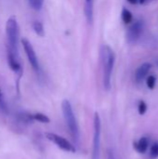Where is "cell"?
I'll return each instance as SVG.
<instances>
[{
    "mask_svg": "<svg viewBox=\"0 0 158 159\" xmlns=\"http://www.w3.org/2000/svg\"><path fill=\"white\" fill-rule=\"evenodd\" d=\"M115 56L113 49L109 46H102L101 48V61L103 71V85L106 90H109L111 89V81L115 65Z\"/></svg>",
    "mask_w": 158,
    "mask_h": 159,
    "instance_id": "7a4b0ae2",
    "label": "cell"
},
{
    "mask_svg": "<svg viewBox=\"0 0 158 159\" xmlns=\"http://www.w3.org/2000/svg\"><path fill=\"white\" fill-rule=\"evenodd\" d=\"M45 136L48 141H50L51 143L56 144L60 149H61L65 152H68V153H75L76 148H75L74 144L71 143L65 138H63L56 133H52V132H47L45 134Z\"/></svg>",
    "mask_w": 158,
    "mask_h": 159,
    "instance_id": "5b68a950",
    "label": "cell"
},
{
    "mask_svg": "<svg viewBox=\"0 0 158 159\" xmlns=\"http://www.w3.org/2000/svg\"><path fill=\"white\" fill-rule=\"evenodd\" d=\"M144 24L142 20L135 21L128 30L127 33V40L129 44H135L141 38L143 33Z\"/></svg>",
    "mask_w": 158,
    "mask_h": 159,
    "instance_id": "52a82bcc",
    "label": "cell"
},
{
    "mask_svg": "<svg viewBox=\"0 0 158 159\" xmlns=\"http://www.w3.org/2000/svg\"><path fill=\"white\" fill-rule=\"evenodd\" d=\"M101 132L102 124L101 118L98 113L94 116V134H93V148H92V159H99L100 146H101Z\"/></svg>",
    "mask_w": 158,
    "mask_h": 159,
    "instance_id": "8992f818",
    "label": "cell"
},
{
    "mask_svg": "<svg viewBox=\"0 0 158 159\" xmlns=\"http://www.w3.org/2000/svg\"><path fill=\"white\" fill-rule=\"evenodd\" d=\"M30 117L32 120H35L41 123H49L50 119L48 118L47 116L42 114V113H35V114H30Z\"/></svg>",
    "mask_w": 158,
    "mask_h": 159,
    "instance_id": "8fae6325",
    "label": "cell"
},
{
    "mask_svg": "<svg viewBox=\"0 0 158 159\" xmlns=\"http://www.w3.org/2000/svg\"><path fill=\"white\" fill-rule=\"evenodd\" d=\"M0 112L3 114H7V105L4 97V94L0 89Z\"/></svg>",
    "mask_w": 158,
    "mask_h": 159,
    "instance_id": "9a60e30c",
    "label": "cell"
},
{
    "mask_svg": "<svg viewBox=\"0 0 158 159\" xmlns=\"http://www.w3.org/2000/svg\"><path fill=\"white\" fill-rule=\"evenodd\" d=\"M108 159H115L114 154H113L112 151H109V152H108Z\"/></svg>",
    "mask_w": 158,
    "mask_h": 159,
    "instance_id": "d6986e66",
    "label": "cell"
},
{
    "mask_svg": "<svg viewBox=\"0 0 158 159\" xmlns=\"http://www.w3.org/2000/svg\"><path fill=\"white\" fill-rule=\"evenodd\" d=\"M151 157L153 159L158 157V143H155L151 148Z\"/></svg>",
    "mask_w": 158,
    "mask_h": 159,
    "instance_id": "e0dca14e",
    "label": "cell"
},
{
    "mask_svg": "<svg viewBox=\"0 0 158 159\" xmlns=\"http://www.w3.org/2000/svg\"><path fill=\"white\" fill-rule=\"evenodd\" d=\"M29 5L34 10H40L44 5V0H28Z\"/></svg>",
    "mask_w": 158,
    "mask_h": 159,
    "instance_id": "5bb4252c",
    "label": "cell"
},
{
    "mask_svg": "<svg viewBox=\"0 0 158 159\" xmlns=\"http://www.w3.org/2000/svg\"><path fill=\"white\" fill-rule=\"evenodd\" d=\"M151 67L152 65L148 62H145L143 64H142L137 70H136V73H135V79L138 83H142L145 78L146 76L148 75L150 70H151Z\"/></svg>",
    "mask_w": 158,
    "mask_h": 159,
    "instance_id": "ba28073f",
    "label": "cell"
},
{
    "mask_svg": "<svg viewBox=\"0 0 158 159\" xmlns=\"http://www.w3.org/2000/svg\"><path fill=\"white\" fill-rule=\"evenodd\" d=\"M148 145H149L148 139L145 137H142L137 143H135V149L137 150V152L143 154L147 151Z\"/></svg>",
    "mask_w": 158,
    "mask_h": 159,
    "instance_id": "30bf717a",
    "label": "cell"
},
{
    "mask_svg": "<svg viewBox=\"0 0 158 159\" xmlns=\"http://www.w3.org/2000/svg\"><path fill=\"white\" fill-rule=\"evenodd\" d=\"M61 109H62V113H63L64 120L66 122L67 129L73 139L74 144L77 145L79 143L80 132H79V127H78L71 102L68 100H63L61 103Z\"/></svg>",
    "mask_w": 158,
    "mask_h": 159,
    "instance_id": "3957f363",
    "label": "cell"
},
{
    "mask_svg": "<svg viewBox=\"0 0 158 159\" xmlns=\"http://www.w3.org/2000/svg\"><path fill=\"white\" fill-rule=\"evenodd\" d=\"M147 111V105L143 101H141V102L139 103V113L142 116L146 113Z\"/></svg>",
    "mask_w": 158,
    "mask_h": 159,
    "instance_id": "ac0fdd59",
    "label": "cell"
},
{
    "mask_svg": "<svg viewBox=\"0 0 158 159\" xmlns=\"http://www.w3.org/2000/svg\"><path fill=\"white\" fill-rule=\"evenodd\" d=\"M6 35H7V58L9 68L19 75L20 77L22 74L21 65L19 57V41H20V28L16 18L10 17L6 22Z\"/></svg>",
    "mask_w": 158,
    "mask_h": 159,
    "instance_id": "6da1fadb",
    "label": "cell"
},
{
    "mask_svg": "<svg viewBox=\"0 0 158 159\" xmlns=\"http://www.w3.org/2000/svg\"><path fill=\"white\" fill-rule=\"evenodd\" d=\"M93 3L94 0H85L84 11H85L86 18L89 23L93 21Z\"/></svg>",
    "mask_w": 158,
    "mask_h": 159,
    "instance_id": "9c48e42d",
    "label": "cell"
},
{
    "mask_svg": "<svg viewBox=\"0 0 158 159\" xmlns=\"http://www.w3.org/2000/svg\"><path fill=\"white\" fill-rule=\"evenodd\" d=\"M156 76L154 75H149L146 79V84H147V87L150 89H154L155 87H156Z\"/></svg>",
    "mask_w": 158,
    "mask_h": 159,
    "instance_id": "2e32d148",
    "label": "cell"
},
{
    "mask_svg": "<svg viewBox=\"0 0 158 159\" xmlns=\"http://www.w3.org/2000/svg\"><path fill=\"white\" fill-rule=\"evenodd\" d=\"M21 45L23 47V49L25 51V54L27 56V59H28V61L29 63L31 64L33 70L35 72V74L38 75V76H41L42 75V69H41V66L39 64V61H38V59H37V56H36V53L34 51V48H33L32 44L25 38L21 39Z\"/></svg>",
    "mask_w": 158,
    "mask_h": 159,
    "instance_id": "277c9868",
    "label": "cell"
},
{
    "mask_svg": "<svg viewBox=\"0 0 158 159\" xmlns=\"http://www.w3.org/2000/svg\"><path fill=\"white\" fill-rule=\"evenodd\" d=\"M157 64H158V61H157Z\"/></svg>",
    "mask_w": 158,
    "mask_h": 159,
    "instance_id": "7402d4cb",
    "label": "cell"
},
{
    "mask_svg": "<svg viewBox=\"0 0 158 159\" xmlns=\"http://www.w3.org/2000/svg\"><path fill=\"white\" fill-rule=\"evenodd\" d=\"M33 29L34 31V33L39 35V36H44L45 34V30H44V26L40 21H34L33 22Z\"/></svg>",
    "mask_w": 158,
    "mask_h": 159,
    "instance_id": "7c38bea8",
    "label": "cell"
},
{
    "mask_svg": "<svg viewBox=\"0 0 158 159\" xmlns=\"http://www.w3.org/2000/svg\"><path fill=\"white\" fill-rule=\"evenodd\" d=\"M140 1V3H142V4H143V3H145L147 0H139Z\"/></svg>",
    "mask_w": 158,
    "mask_h": 159,
    "instance_id": "44dd1931",
    "label": "cell"
},
{
    "mask_svg": "<svg viewBox=\"0 0 158 159\" xmlns=\"http://www.w3.org/2000/svg\"><path fill=\"white\" fill-rule=\"evenodd\" d=\"M121 18H122V20L125 23L129 24V23H130L132 21V13L129 9L123 8L122 9V13H121Z\"/></svg>",
    "mask_w": 158,
    "mask_h": 159,
    "instance_id": "4fadbf2b",
    "label": "cell"
},
{
    "mask_svg": "<svg viewBox=\"0 0 158 159\" xmlns=\"http://www.w3.org/2000/svg\"><path fill=\"white\" fill-rule=\"evenodd\" d=\"M130 4H137L139 2V0H128Z\"/></svg>",
    "mask_w": 158,
    "mask_h": 159,
    "instance_id": "ffe728a7",
    "label": "cell"
}]
</instances>
